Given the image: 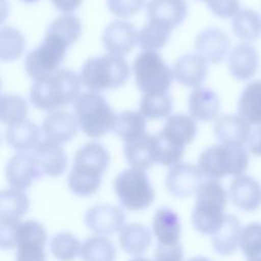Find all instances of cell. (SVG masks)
Wrapping results in <instances>:
<instances>
[{
    "instance_id": "d4e9b609",
    "label": "cell",
    "mask_w": 261,
    "mask_h": 261,
    "mask_svg": "<svg viewBox=\"0 0 261 261\" xmlns=\"http://www.w3.org/2000/svg\"><path fill=\"white\" fill-rule=\"evenodd\" d=\"M159 133L171 143L185 148L196 138L197 124L195 119L188 115L175 114L167 118Z\"/></svg>"
},
{
    "instance_id": "d590c367",
    "label": "cell",
    "mask_w": 261,
    "mask_h": 261,
    "mask_svg": "<svg viewBox=\"0 0 261 261\" xmlns=\"http://www.w3.org/2000/svg\"><path fill=\"white\" fill-rule=\"evenodd\" d=\"M184 151V147L171 143L160 133L152 136V155L155 163L173 166L180 161Z\"/></svg>"
},
{
    "instance_id": "7bdbcfd3",
    "label": "cell",
    "mask_w": 261,
    "mask_h": 261,
    "mask_svg": "<svg viewBox=\"0 0 261 261\" xmlns=\"http://www.w3.org/2000/svg\"><path fill=\"white\" fill-rule=\"evenodd\" d=\"M19 218L0 217V245L1 249L9 250L16 247L18 229L21 225Z\"/></svg>"
},
{
    "instance_id": "5bb4252c",
    "label": "cell",
    "mask_w": 261,
    "mask_h": 261,
    "mask_svg": "<svg viewBox=\"0 0 261 261\" xmlns=\"http://www.w3.org/2000/svg\"><path fill=\"white\" fill-rule=\"evenodd\" d=\"M228 198L240 210L254 212L261 207V185L253 176H233L228 188Z\"/></svg>"
},
{
    "instance_id": "9c48e42d",
    "label": "cell",
    "mask_w": 261,
    "mask_h": 261,
    "mask_svg": "<svg viewBox=\"0 0 261 261\" xmlns=\"http://www.w3.org/2000/svg\"><path fill=\"white\" fill-rule=\"evenodd\" d=\"M68 48L56 37L45 33L43 42L25 57L24 69L28 75L38 81L57 71Z\"/></svg>"
},
{
    "instance_id": "f5cc1de1",
    "label": "cell",
    "mask_w": 261,
    "mask_h": 261,
    "mask_svg": "<svg viewBox=\"0 0 261 261\" xmlns=\"http://www.w3.org/2000/svg\"><path fill=\"white\" fill-rule=\"evenodd\" d=\"M200 1H205V2H207V3H208L210 0H200Z\"/></svg>"
},
{
    "instance_id": "e0dca14e",
    "label": "cell",
    "mask_w": 261,
    "mask_h": 261,
    "mask_svg": "<svg viewBox=\"0 0 261 261\" xmlns=\"http://www.w3.org/2000/svg\"><path fill=\"white\" fill-rule=\"evenodd\" d=\"M230 47L229 37L220 29L208 28L200 32L195 40V48L207 61L217 64L224 60Z\"/></svg>"
},
{
    "instance_id": "8d00e7d4",
    "label": "cell",
    "mask_w": 261,
    "mask_h": 261,
    "mask_svg": "<svg viewBox=\"0 0 261 261\" xmlns=\"http://www.w3.org/2000/svg\"><path fill=\"white\" fill-rule=\"evenodd\" d=\"M49 248L55 259L59 261H72L81 255L82 246L74 234L68 231H62L52 237Z\"/></svg>"
},
{
    "instance_id": "c3c4849f",
    "label": "cell",
    "mask_w": 261,
    "mask_h": 261,
    "mask_svg": "<svg viewBox=\"0 0 261 261\" xmlns=\"http://www.w3.org/2000/svg\"><path fill=\"white\" fill-rule=\"evenodd\" d=\"M51 2L56 9L64 14H69L81 6L83 0H51Z\"/></svg>"
},
{
    "instance_id": "8992f818",
    "label": "cell",
    "mask_w": 261,
    "mask_h": 261,
    "mask_svg": "<svg viewBox=\"0 0 261 261\" xmlns=\"http://www.w3.org/2000/svg\"><path fill=\"white\" fill-rule=\"evenodd\" d=\"M249 166V155L243 147L213 145L206 148L198 159V167L209 179L241 175Z\"/></svg>"
},
{
    "instance_id": "681fc988",
    "label": "cell",
    "mask_w": 261,
    "mask_h": 261,
    "mask_svg": "<svg viewBox=\"0 0 261 261\" xmlns=\"http://www.w3.org/2000/svg\"><path fill=\"white\" fill-rule=\"evenodd\" d=\"M187 261H210V260L203 256H196V257H192V258L188 259Z\"/></svg>"
},
{
    "instance_id": "4dcf8cb0",
    "label": "cell",
    "mask_w": 261,
    "mask_h": 261,
    "mask_svg": "<svg viewBox=\"0 0 261 261\" xmlns=\"http://www.w3.org/2000/svg\"><path fill=\"white\" fill-rule=\"evenodd\" d=\"M233 34L246 42H254L261 37V15L249 8L241 9L231 21Z\"/></svg>"
},
{
    "instance_id": "74e56055",
    "label": "cell",
    "mask_w": 261,
    "mask_h": 261,
    "mask_svg": "<svg viewBox=\"0 0 261 261\" xmlns=\"http://www.w3.org/2000/svg\"><path fill=\"white\" fill-rule=\"evenodd\" d=\"M30 208V199L20 190H3L0 195V217L20 218Z\"/></svg>"
},
{
    "instance_id": "2e32d148",
    "label": "cell",
    "mask_w": 261,
    "mask_h": 261,
    "mask_svg": "<svg viewBox=\"0 0 261 261\" xmlns=\"http://www.w3.org/2000/svg\"><path fill=\"white\" fill-rule=\"evenodd\" d=\"M251 124L239 114H225L217 117L214 123L216 140L225 146L243 147L251 133Z\"/></svg>"
},
{
    "instance_id": "4fadbf2b",
    "label": "cell",
    "mask_w": 261,
    "mask_h": 261,
    "mask_svg": "<svg viewBox=\"0 0 261 261\" xmlns=\"http://www.w3.org/2000/svg\"><path fill=\"white\" fill-rule=\"evenodd\" d=\"M6 180L11 188L25 190L38 178L43 175L33 154L19 152L13 155L5 168Z\"/></svg>"
},
{
    "instance_id": "d6986e66",
    "label": "cell",
    "mask_w": 261,
    "mask_h": 261,
    "mask_svg": "<svg viewBox=\"0 0 261 261\" xmlns=\"http://www.w3.org/2000/svg\"><path fill=\"white\" fill-rule=\"evenodd\" d=\"M188 13L186 0H151L147 5L149 21L173 30L179 25Z\"/></svg>"
},
{
    "instance_id": "7dc6e473",
    "label": "cell",
    "mask_w": 261,
    "mask_h": 261,
    "mask_svg": "<svg viewBox=\"0 0 261 261\" xmlns=\"http://www.w3.org/2000/svg\"><path fill=\"white\" fill-rule=\"evenodd\" d=\"M247 146L250 153L261 157V125L256 126L251 130L247 141Z\"/></svg>"
},
{
    "instance_id": "d6a6232c",
    "label": "cell",
    "mask_w": 261,
    "mask_h": 261,
    "mask_svg": "<svg viewBox=\"0 0 261 261\" xmlns=\"http://www.w3.org/2000/svg\"><path fill=\"white\" fill-rule=\"evenodd\" d=\"M115 253L113 243L102 236L89 237L81 248L83 261H114Z\"/></svg>"
},
{
    "instance_id": "ee69618b",
    "label": "cell",
    "mask_w": 261,
    "mask_h": 261,
    "mask_svg": "<svg viewBox=\"0 0 261 261\" xmlns=\"http://www.w3.org/2000/svg\"><path fill=\"white\" fill-rule=\"evenodd\" d=\"M107 4L112 14L127 18L139 12L146 4V0H108Z\"/></svg>"
},
{
    "instance_id": "e575fe53",
    "label": "cell",
    "mask_w": 261,
    "mask_h": 261,
    "mask_svg": "<svg viewBox=\"0 0 261 261\" xmlns=\"http://www.w3.org/2000/svg\"><path fill=\"white\" fill-rule=\"evenodd\" d=\"M82 23L79 17L72 14H63L55 18L47 28L46 33L52 35L68 47L74 44L81 35Z\"/></svg>"
},
{
    "instance_id": "484cf974",
    "label": "cell",
    "mask_w": 261,
    "mask_h": 261,
    "mask_svg": "<svg viewBox=\"0 0 261 261\" xmlns=\"http://www.w3.org/2000/svg\"><path fill=\"white\" fill-rule=\"evenodd\" d=\"M153 232L160 244L179 243L180 220L175 211L167 207L159 208L153 216Z\"/></svg>"
},
{
    "instance_id": "1f68e13d",
    "label": "cell",
    "mask_w": 261,
    "mask_h": 261,
    "mask_svg": "<svg viewBox=\"0 0 261 261\" xmlns=\"http://www.w3.org/2000/svg\"><path fill=\"white\" fill-rule=\"evenodd\" d=\"M145 126L146 120L141 112L126 110L117 115L113 130L119 139L128 143L143 137Z\"/></svg>"
},
{
    "instance_id": "7c38bea8",
    "label": "cell",
    "mask_w": 261,
    "mask_h": 261,
    "mask_svg": "<svg viewBox=\"0 0 261 261\" xmlns=\"http://www.w3.org/2000/svg\"><path fill=\"white\" fill-rule=\"evenodd\" d=\"M139 33L128 21L114 20L104 30L102 41L109 55L122 57L135 48L138 43Z\"/></svg>"
},
{
    "instance_id": "9a60e30c",
    "label": "cell",
    "mask_w": 261,
    "mask_h": 261,
    "mask_svg": "<svg viewBox=\"0 0 261 261\" xmlns=\"http://www.w3.org/2000/svg\"><path fill=\"white\" fill-rule=\"evenodd\" d=\"M85 224L98 234H110L120 230L125 221L123 211L110 204H98L87 210Z\"/></svg>"
},
{
    "instance_id": "836d02e7",
    "label": "cell",
    "mask_w": 261,
    "mask_h": 261,
    "mask_svg": "<svg viewBox=\"0 0 261 261\" xmlns=\"http://www.w3.org/2000/svg\"><path fill=\"white\" fill-rule=\"evenodd\" d=\"M172 107V98L168 93L144 94L140 101V112L149 120L169 117Z\"/></svg>"
},
{
    "instance_id": "f546056e",
    "label": "cell",
    "mask_w": 261,
    "mask_h": 261,
    "mask_svg": "<svg viewBox=\"0 0 261 261\" xmlns=\"http://www.w3.org/2000/svg\"><path fill=\"white\" fill-rule=\"evenodd\" d=\"M152 136L145 134L143 137L125 143L123 153L126 161L133 168L146 170L151 168L155 161L152 155Z\"/></svg>"
},
{
    "instance_id": "277c9868",
    "label": "cell",
    "mask_w": 261,
    "mask_h": 261,
    "mask_svg": "<svg viewBox=\"0 0 261 261\" xmlns=\"http://www.w3.org/2000/svg\"><path fill=\"white\" fill-rule=\"evenodd\" d=\"M73 110L79 126L90 138L103 137L114 128L117 115L99 93H82L73 102Z\"/></svg>"
},
{
    "instance_id": "ffe728a7",
    "label": "cell",
    "mask_w": 261,
    "mask_h": 261,
    "mask_svg": "<svg viewBox=\"0 0 261 261\" xmlns=\"http://www.w3.org/2000/svg\"><path fill=\"white\" fill-rule=\"evenodd\" d=\"M33 155L43 171L51 176H60L67 167V158L62 146L52 140L46 139L41 141L34 149Z\"/></svg>"
},
{
    "instance_id": "52a82bcc",
    "label": "cell",
    "mask_w": 261,
    "mask_h": 261,
    "mask_svg": "<svg viewBox=\"0 0 261 261\" xmlns=\"http://www.w3.org/2000/svg\"><path fill=\"white\" fill-rule=\"evenodd\" d=\"M134 73L138 89L144 94L167 93L173 72L156 51H143L134 61Z\"/></svg>"
},
{
    "instance_id": "f6af8a7d",
    "label": "cell",
    "mask_w": 261,
    "mask_h": 261,
    "mask_svg": "<svg viewBox=\"0 0 261 261\" xmlns=\"http://www.w3.org/2000/svg\"><path fill=\"white\" fill-rule=\"evenodd\" d=\"M207 4L211 12L221 18L236 16L241 11L240 0H210Z\"/></svg>"
},
{
    "instance_id": "f35d334b",
    "label": "cell",
    "mask_w": 261,
    "mask_h": 261,
    "mask_svg": "<svg viewBox=\"0 0 261 261\" xmlns=\"http://www.w3.org/2000/svg\"><path fill=\"white\" fill-rule=\"evenodd\" d=\"M25 48L22 34L11 27H4L0 32V57L4 62H11L19 58Z\"/></svg>"
},
{
    "instance_id": "3957f363",
    "label": "cell",
    "mask_w": 261,
    "mask_h": 261,
    "mask_svg": "<svg viewBox=\"0 0 261 261\" xmlns=\"http://www.w3.org/2000/svg\"><path fill=\"white\" fill-rule=\"evenodd\" d=\"M228 193L218 180L206 179L196 192L192 223L196 230L213 236L222 225L226 214Z\"/></svg>"
},
{
    "instance_id": "5b68a950",
    "label": "cell",
    "mask_w": 261,
    "mask_h": 261,
    "mask_svg": "<svg viewBox=\"0 0 261 261\" xmlns=\"http://www.w3.org/2000/svg\"><path fill=\"white\" fill-rule=\"evenodd\" d=\"M130 68L122 58L114 55L92 57L81 69L82 84L92 92L117 89L129 77Z\"/></svg>"
},
{
    "instance_id": "6da1fadb",
    "label": "cell",
    "mask_w": 261,
    "mask_h": 261,
    "mask_svg": "<svg viewBox=\"0 0 261 261\" xmlns=\"http://www.w3.org/2000/svg\"><path fill=\"white\" fill-rule=\"evenodd\" d=\"M109 162V152L99 143H87L77 149L67 177L70 192L81 197L95 194Z\"/></svg>"
},
{
    "instance_id": "cb8c5ba5",
    "label": "cell",
    "mask_w": 261,
    "mask_h": 261,
    "mask_svg": "<svg viewBox=\"0 0 261 261\" xmlns=\"http://www.w3.org/2000/svg\"><path fill=\"white\" fill-rule=\"evenodd\" d=\"M243 226L239 218L232 214H226L221 227L212 236V247L221 256L233 254L241 243Z\"/></svg>"
},
{
    "instance_id": "ac0fdd59",
    "label": "cell",
    "mask_w": 261,
    "mask_h": 261,
    "mask_svg": "<svg viewBox=\"0 0 261 261\" xmlns=\"http://www.w3.org/2000/svg\"><path fill=\"white\" fill-rule=\"evenodd\" d=\"M173 77L186 87H201L208 73L207 60L200 54L188 53L173 64Z\"/></svg>"
},
{
    "instance_id": "4316f807",
    "label": "cell",
    "mask_w": 261,
    "mask_h": 261,
    "mask_svg": "<svg viewBox=\"0 0 261 261\" xmlns=\"http://www.w3.org/2000/svg\"><path fill=\"white\" fill-rule=\"evenodd\" d=\"M41 129L34 122L25 119L19 123L7 126L5 140L9 146L20 152L35 149L41 142Z\"/></svg>"
},
{
    "instance_id": "ba28073f",
    "label": "cell",
    "mask_w": 261,
    "mask_h": 261,
    "mask_svg": "<svg viewBox=\"0 0 261 261\" xmlns=\"http://www.w3.org/2000/svg\"><path fill=\"white\" fill-rule=\"evenodd\" d=\"M114 192L122 207L132 211L148 208L154 201V190L144 170L129 168L114 179Z\"/></svg>"
},
{
    "instance_id": "b9f144b4",
    "label": "cell",
    "mask_w": 261,
    "mask_h": 261,
    "mask_svg": "<svg viewBox=\"0 0 261 261\" xmlns=\"http://www.w3.org/2000/svg\"><path fill=\"white\" fill-rule=\"evenodd\" d=\"M240 248L246 261H261V222H251L243 227Z\"/></svg>"
},
{
    "instance_id": "7a4b0ae2",
    "label": "cell",
    "mask_w": 261,
    "mask_h": 261,
    "mask_svg": "<svg viewBox=\"0 0 261 261\" xmlns=\"http://www.w3.org/2000/svg\"><path fill=\"white\" fill-rule=\"evenodd\" d=\"M81 77L70 69H58L54 73L35 81L31 89L32 104L42 111H55L74 102L80 96Z\"/></svg>"
},
{
    "instance_id": "30bf717a",
    "label": "cell",
    "mask_w": 261,
    "mask_h": 261,
    "mask_svg": "<svg viewBox=\"0 0 261 261\" xmlns=\"http://www.w3.org/2000/svg\"><path fill=\"white\" fill-rule=\"evenodd\" d=\"M47 231L36 220L21 223L16 242V261H46Z\"/></svg>"
},
{
    "instance_id": "44dd1931",
    "label": "cell",
    "mask_w": 261,
    "mask_h": 261,
    "mask_svg": "<svg viewBox=\"0 0 261 261\" xmlns=\"http://www.w3.org/2000/svg\"><path fill=\"white\" fill-rule=\"evenodd\" d=\"M259 66V55L254 46L243 43L236 46L228 56L230 74L240 81H247L255 76Z\"/></svg>"
},
{
    "instance_id": "83f0119b",
    "label": "cell",
    "mask_w": 261,
    "mask_h": 261,
    "mask_svg": "<svg viewBox=\"0 0 261 261\" xmlns=\"http://www.w3.org/2000/svg\"><path fill=\"white\" fill-rule=\"evenodd\" d=\"M238 114L250 124L261 125V81L246 86L238 101Z\"/></svg>"
},
{
    "instance_id": "bcb514c9",
    "label": "cell",
    "mask_w": 261,
    "mask_h": 261,
    "mask_svg": "<svg viewBox=\"0 0 261 261\" xmlns=\"http://www.w3.org/2000/svg\"><path fill=\"white\" fill-rule=\"evenodd\" d=\"M154 261H184V251L179 243H158L154 252Z\"/></svg>"
},
{
    "instance_id": "60d3db41",
    "label": "cell",
    "mask_w": 261,
    "mask_h": 261,
    "mask_svg": "<svg viewBox=\"0 0 261 261\" xmlns=\"http://www.w3.org/2000/svg\"><path fill=\"white\" fill-rule=\"evenodd\" d=\"M171 32L166 27L149 21L139 32L138 43L144 51H156L167 43Z\"/></svg>"
},
{
    "instance_id": "7402d4cb",
    "label": "cell",
    "mask_w": 261,
    "mask_h": 261,
    "mask_svg": "<svg viewBox=\"0 0 261 261\" xmlns=\"http://www.w3.org/2000/svg\"><path fill=\"white\" fill-rule=\"evenodd\" d=\"M77 126L75 116L64 110L50 112L43 121L46 138L59 144L71 141L77 133Z\"/></svg>"
},
{
    "instance_id": "8fae6325",
    "label": "cell",
    "mask_w": 261,
    "mask_h": 261,
    "mask_svg": "<svg viewBox=\"0 0 261 261\" xmlns=\"http://www.w3.org/2000/svg\"><path fill=\"white\" fill-rule=\"evenodd\" d=\"M203 176L198 166L191 163H177L167 171L165 185L172 196L186 198L196 194L203 182Z\"/></svg>"
},
{
    "instance_id": "ab89813d",
    "label": "cell",
    "mask_w": 261,
    "mask_h": 261,
    "mask_svg": "<svg viewBox=\"0 0 261 261\" xmlns=\"http://www.w3.org/2000/svg\"><path fill=\"white\" fill-rule=\"evenodd\" d=\"M27 101L13 94H5L1 97V121L7 126L19 123L28 119Z\"/></svg>"
},
{
    "instance_id": "816d5d0a",
    "label": "cell",
    "mask_w": 261,
    "mask_h": 261,
    "mask_svg": "<svg viewBox=\"0 0 261 261\" xmlns=\"http://www.w3.org/2000/svg\"><path fill=\"white\" fill-rule=\"evenodd\" d=\"M20 1L23 3H35V2H38L39 0H20Z\"/></svg>"
},
{
    "instance_id": "f907efd6",
    "label": "cell",
    "mask_w": 261,
    "mask_h": 261,
    "mask_svg": "<svg viewBox=\"0 0 261 261\" xmlns=\"http://www.w3.org/2000/svg\"><path fill=\"white\" fill-rule=\"evenodd\" d=\"M129 261H150V260L147 258H144V257H136Z\"/></svg>"
},
{
    "instance_id": "603a6c76",
    "label": "cell",
    "mask_w": 261,
    "mask_h": 261,
    "mask_svg": "<svg viewBox=\"0 0 261 261\" xmlns=\"http://www.w3.org/2000/svg\"><path fill=\"white\" fill-rule=\"evenodd\" d=\"M188 106L193 119L207 122L217 117L220 102L213 90L206 87H198L191 92Z\"/></svg>"
},
{
    "instance_id": "f1b7e54d",
    "label": "cell",
    "mask_w": 261,
    "mask_h": 261,
    "mask_svg": "<svg viewBox=\"0 0 261 261\" xmlns=\"http://www.w3.org/2000/svg\"><path fill=\"white\" fill-rule=\"evenodd\" d=\"M119 244L124 252L139 256L151 244V233L147 226L139 223H128L119 230Z\"/></svg>"
}]
</instances>
